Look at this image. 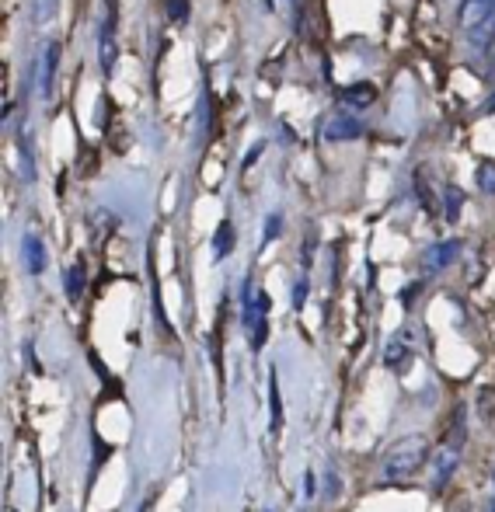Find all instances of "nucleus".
<instances>
[{
    "label": "nucleus",
    "mask_w": 495,
    "mask_h": 512,
    "mask_svg": "<svg viewBox=\"0 0 495 512\" xmlns=\"http://www.w3.org/2000/svg\"><path fill=\"white\" fill-rule=\"evenodd\" d=\"M408 359H412V345L405 342V335H394L391 342L384 345V366L394 373H401L408 366Z\"/></svg>",
    "instance_id": "obj_9"
},
{
    "label": "nucleus",
    "mask_w": 495,
    "mask_h": 512,
    "mask_svg": "<svg viewBox=\"0 0 495 512\" xmlns=\"http://www.w3.org/2000/svg\"><path fill=\"white\" fill-rule=\"evenodd\" d=\"M304 495H307V499L314 495V474H311V471L304 474Z\"/></svg>",
    "instance_id": "obj_21"
},
{
    "label": "nucleus",
    "mask_w": 495,
    "mask_h": 512,
    "mask_svg": "<svg viewBox=\"0 0 495 512\" xmlns=\"http://www.w3.org/2000/svg\"><path fill=\"white\" fill-rule=\"evenodd\" d=\"M492 512H495V509H492Z\"/></svg>",
    "instance_id": "obj_24"
},
{
    "label": "nucleus",
    "mask_w": 495,
    "mask_h": 512,
    "mask_svg": "<svg viewBox=\"0 0 495 512\" xmlns=\"http://www.w3.org/2000/svg\"><path fill=\"white\" fill-rule=\"evenodd\" d=\"M32 14H35V25H46L56 14V0H32Z\"/></svg>",
    "instance_id": "obj_18"
},
{
    "label": "nucleus",
    "mask_w": 495,
    "mask_h": 512,
    "mask_svg": "<svg viewBox=\"0 0 495 512\" xmlns=\"http://www.w3.org/2000/svg\"><path fill=\"white\" fill-rule=\"evenodd\" d=\"M475 185L482 196H495V164L492 161H482L475 171Z\"/></svg>",
    "instance_id": "obj_15"
},
{
    "label": "nucleus",
    "mask_w": 495,
    "mask_h": 512,
    "mask_svg": "<svg viewBox=\"0 0 495 512\" xmlns=\"http://www.w3.org/2000/svg\"><path fill=\"white\" fill-rule=\"evenodd\" d=\"M325 136L332 143H349V140H360L363 136V122L353 119V115H332L325 126Z\"/></svg>",
    "instance_id": "obj_5"
},
{
    "label": "nucleus",
    "mask_w": 495,
    "mask_h": 512,
    "mask_svg": "<svg viewBox=\"0 0 495 512\" xmlns=\"http://www.w3.org/2000/svg\"><path fill=\"white\" fill-rule=\"evenodd\" d=\"M457 464H461V453H457V446H443V450L436 453V460H433V488H436V492H443V485L454 478Z\"/></svg>",
    "instance_id": "obj_7"
},
{
    "label": "nucleus",
    "mask_w": 495,
    "mask_h": 512,
    "mask_svg": "<svg viewBox=\"0 0 495 512\" xmlns=\"http://www.w3.org/2000/svg\"><path fill=\"white\" fill-rule=\"evenodd\" d=\"M164 11L175 25H185L189 21V0H164Z\"/></svg>",
    "instance_id": "obj_17"
},
{
    "label": "nucleus",
    "mask_w": 495,
    "mask_h": 512,
    "mask_svg": "<svg viewBox=\"0 0 495 512\" xmlns=\"http://www.w3.org/2000/svg\"><path fill=\"white\" fill-rule=\"evenodd\" d=\"M116 32H119V7H116V0H105V18H102V28H98V67H102L105 77H112L116 60H119Z\"/></svg>",
    "instance_id": "obj_2"
},
{
    "label": "nucleus",
    "mask_w": 495,
    "mask_h": 512,
    "mask_svg": "<svg viewBox=\"0 0 495 512\" xmlns=\"http://www.w3.org/2000/svg\"><path fill=\"white\" fill-rule=\"evenodd\" d=\"M84 283H88V269H84V262H74L67 269V297L74 300H81V293H84Z\"/></svg>",
    "instance_id": "obj_14"
},
{
    "label": "nucleus",
    "mask_w": 495,
    "mask_h": 512,
    "mask_svg": "<svg viewBox=\"0 0 495 512\" xmlns=\"http://www.w3.org/2000/svg\"><path fill=\"white\" fill-rule=\"evenodd\" d=\"M429 460V439L426 436H401L387 446L384 460H380V481H408L426 467Z\"/></svg>",
    "instance_id": "obj_1"
},
{
    "label": "nucleus",
    "mask_w": 495,
    "mask_h": 512,
    "mask_svg": "<svg viewBox=\"0 0 495 512\" xmlns=\"http://www.w3.org/2000/svg\"><path fill=\"white\" fill-rule=\"evenodd\" d=\"M56 74H60V42H46L39 53V98L42 102L53 98Z\"/></svg>",
    "instance_id": "obj_3"
},
{
    "label": "nucleus",
    "mask_w": 495,
    "mask_h": 512,
    "mask_svg": "<svg viewBox=\"0 0 495 512\" xmlns=\"http://www.w3.org/2000/svg\"><path fill=\"white\" fill-rule=\"evenodd\" d=\"M307 293H311V279L307 276H300L297 283H293V307H304V300H307Z\"/></svg>",
    "instance_id": "obj_20"
},
{
    "label": "nucleus",
    "mask_w": 495,
    "mask_h": 512,
    "mask_svg": "<svg viewBox=\"0 0 495 512\" xmlns=\"http://www.w3.org/2000/svg\"><path fill=\"white\" fill-rule=\"evenodd\" d=\"M492 46H495V11L485 14L475 28H468V49H471V53L485 56Z\"/></svg>",
    "instance_id": "obj_6"
},
{
    "label": "nucleus",
    "mask_w": 495,
    "mask_h": 512,
    "mask_svg": "<svg viewBox=\"0 0 495 512\" xmlns=\"http://www.w3.org/2000/svg\"><path fill=\"white\" fill-rule=\"evenodd\" d=\"M342 102L353 105V108H370L373 102H377V88L373 84H349L346 91H342Z\"/></svg>",
    "instance_id": "obj_12"
},
{
    "label": "nucleus",
    "mask_w": 495,
    "mask_h": 512,
    "mask_svg": "<svg viewBox=\"0 0 495 512\" xmlns=\"http://www.w3.org/2000/svg\"><path fill=\"white\" fill-rule=\"evenodd\" d=\"M485 112H495V95L489 98V102H485Z\"/></svg>",
    "instance_id": "obj_23"
},
{
    "label": "nucleus",
    "mask_w": 495,
    "mask_h": 512,
    "mask_svg": "<svg viewBox=\"0 0 495 512\" xmlns=\"http://www.w3.org/2000/svg\"><path fill=\"white\" fill-rule=\"evenodd\" d=\"M269 398H272V418H269V429L272 432H279V425H283V405H279V384H276V377L269 380Z\"/></svg>",
    "instance_id": "obj_16"
},
{
    "label": "nucleus",
    "mask_w": 495,
    "mask_h": 512,
    "mask_svg": "<svg viewBox=\"0 0 495 512\" xmlns=\"http://www.w3.org/2000/svg\"><path fill=\"white\" fill-rule=\"evenodd\" d=\"M279 234H283V213H269V216H265V234H262V241L269 244V241H276Z\"/></svg>",
    "instance_id": "obj_19"
},
{
    "label": "nucleus",
    "mask_w": 495,
    "mask_h": 512,
    "mask_svg": "<svg viewBox=\"0 0 495 512\" xmlns=\"http://www.w3.org/2000/svg\"><path fill=\"white\" fill-rule=\"evenodd\" d=\"M489 11H495V0H461V7H457V21H461L464 28H475Z\"/></svg>",
    "instance_id": "obj_10"
},
{
    "label": "nucleus",
    "mask_w": 495,
    "mask_h": 512,
    "mask_svg": "<svg viewBox=\"0 0 495 512\" xmlns=\"http://www.w3.org/2000/svg\"><path fill=\"white\" fill-rule=\"evenodd\" d=\"M21 255H25L28 276H42V272H46V244L39 241V234H25V241H21Z\"/></svg>",
    "instance_id": "obj_8"
},
{
    "label": "nucleus",
    "mask_w": 495,
    "mask_h": 512,
    "mask_svg": "<svg viewBox=\"0 0 495 512\" xmlns=\"http://www.w3.org/2000/svg\"><path fill=\"white\" fill-rule=\"evenodd\" d=\"M258 154H262V143H258V147H255V150H248V157H245V168H251V164H255V161H258Z\"/></svg>",
    "instance_id": "obj_22"
},
{
    "label": "nucleus",
    "mask_w": 495,
    "mask_h": 512,
    "mask_svg": "<svg viewBox=\"0 0 495 512\" xmlns=\"http://www.w3.org/2000/svg\"><path fill=\"white\" fill-rule=\"evenodd\" d=\"M234 251V223L224 220L217 227V234H213V255L217 258H227Z\"/></svg>",
    "instance_id": "obj_13"
},
{
    "label": "nucleus",
    "mask_w": 495,
    "mask_h": 512,
    "mask_svg": "<svg viewBox=\"0 0 495 512\" xmlns=\"http://www.w3.org/2000/svg\"><path fill=\"white\" fill-rule=\"evenodd\" d=\"M457 255H461V241H436L426 248V255H422V269H426V276H433V272H443L447 265L457 262Z\"/></svg>",
    "instance_id": "obj_4"
},
{
    "label": "nucleus",
    "mask_w": 495,
    "mask_h": 512,
    "mask_svg": "<svg viewBox=\"0 0 495 512\" xmlns=\"http://www.w3.org/2000/svg\"><path fill=\"white\" fill-rule=\"evenodd\" d=\"M461 209H464V192L457 185H443L440 192V213L447 223H457L461 220Z\"/></svg>",
    "instance_id": "obj_11"
}]
</instances>
